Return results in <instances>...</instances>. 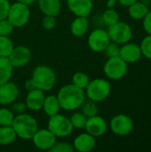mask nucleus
Instances as JSON below:
<instances>
[{"label":"nucleus","mask_w":151,"mask_h":152,"mask_svg":"<svg viewBox=\"0 0 151 152\" xmlns=\"http://www.w3.org/2000/svg\"><path fill=\"white\" fill-rule=\"evenodd\" d=\"M61 108L66 111H74L79 109L85 101V91L69 84L61 87L57 94Z\"/></svg>","instance_id":"f257e3e1"},{"label":"nucleus","mask_w":151,"mask_h":152,"mask_svg":"<svg viewBox=\"0 0 151 152\" xmlns=\"http://www.w3.org/2000/svg\"><path fill=\"white\" fill-rule=\"evenodd\" d=\"M12 127L15 131L17 137L26 141L31 140L36 132L38 130L36 119L26 112L14 117Z\"/></svg>","instance_id":"f03ea898"},{"label":"nucleus","mask_w":151,"mask_h":152,"mask_svg":"<svg viewBox=\"0 0 151 152\" xmlns=\"http://www.w3.org/2000/svg\"><path fill=\"white\" fill-rule=\"evenodd\" d=\"M31 78L36 88L42 90L43 92H49L54 87L57 76L51 67L46 65H39L34 69Z\"/></svg>","instance_id":"7ed1b4c3"},{"label":"nucleus","mask_w":151,"mask_h":152,"mask_svg":"<svg viewBox=\"0 0 151 152\" xmlns=\"http://www.w3.org/2000/svg\"><path fill=\"white\" fill-rule=\"evenodd\" d=\"M85 91V95L89 100H92L95 102H101L108 98L110 94L111 85L104 78H94L90 80Z\"/></svg>","instance_id":"20e7f679"},{"label":"nucleus","mask_w":151,"mask_h":152,"mask_svg":"<svg viewBox=\"0 0 151 152\" xmlns=\"http://www.w3.org/2000/svg\"><path fill=\"white\" fill-rule=\"evenodd\" d=\"M47 128L57 137L63 138L70 135L74 130V127L69 118L58 113L52 117H49L47 123Z\"/></svg>","instance_id":"39448f33"},{"label":"nucleus","mask_w":151,"mask_h":152,"mask_svg":"<svg viewBox=\"0 0 151 152\" xmlns=\"http://www.w3.org/2000/svg\"><path fill=\"white\" fill-rule=\"evenodd\" d=\"M29 18V6L18 1L11 4L7 19L12 22L14 28H21L25 26L28 22Z\"/></svg>","instance_id":"423d86ee"},{"label":"nucleus","mask_w":151,"mask_h":152,"mask_svg":"<svg viewBox=\"0 0 151 152\" xmlns=\"http://www.w3.org/2000/svg\"><path fill=\"white\" fill-rule=\"evenodd\" d=\"M128 70L127 63L121 57L108 58L104 64L103 71L106 77L112 80H118L123 78Z\"/></svg>","instance_id":"0eeeda50"},{"label":"nucleus","mask_w":151,"mask_h":152,"mask_svg":"<svg viewBox=\"0 0 151 152\" xmlns=\"http://www.w3.org/2000/svg\"><path fill=\"white\" fill-rule=\"evenodd\" d=\"M107 32L109 34L110 41L118 45L128 43L133 37V30L131 27L127 23L119 20L117 23L109 26Z\"/></svg>","instance_id":"6e6552de"},{"label":"nucleus","mask_w":151,"mask_h":152,"mask_svg":"<svg viewBox=\"0 0 151 152\" xmlns=\"http://www.w3.org/2000/svg\"><path fill=\"white\" fill-rule=\"evenodd\" d=\"M111 131L120 136L128 135L133 129V119L125 114H118L114 116L109 123Z\"/></svg>","instance_id":"1a4fd4ad"},{"label":"nucleus","mask_w":151,"mask_h":152,"mask_svg":"<svg viewBox=\"0 0 151 152\" xmlns=\"http://www.w3.org/2000/svg\"><path fill=\"white\" fill-rule=\"evenodd\" d=\"M109 42L110 38L107 30H104L102 28H96L93 30L89 34L87 39L89 48L95 53L103 52Z\"/></svg>","instance_id":"9d476101"},{"label":"nucleus","mask_w":151,"mask_h":152,"mask_svg":"<svg viewBox=\"0 0 151 152\" xmlns=\"http://www.w3.org/2000/svg\"><path fill=\"white\" fill-rule=\"evenodd\" d=\"M36 148L41 151H50L57 142V137L48 129H38L31 139Z\"/></svg>","instance_id":"9b49d317"},{"label":"nucleus","mask_w":151,"mask_h":152,"mask_svg":"<svg viewBox=\"0 0 151 152\" xmlns=\"http://www.w3.org/2000/svg\"><path fill=\"white\" fill-rule=\"evenodd\" d=\"M8 58L13 69L23 68L30 61L31 52L29 48L25 45L14 46Z\"/></svg>","instance_id":"f8f14e48"},{"label":"nucleus","mask_w":151,"mask_h":152,"mask_svg":"<svg viewBox=\"0 0 151 152\" xmlns=\"http://www.w3.org/2000/svg\"><path fill=\"white\" fill-rule=\"evenodd\" d=\"M85 129L88 134L96 138L102 136L107 132L108 124L102 117L95 115L93 117L87 118Z\"/></svg>","instance_id":"ddd939ff"},{"label":"nucleus","mask_w":151,"mask_h":152,"mask_svg":"<svg viewBox=\"0 0 151 152\" xmlns=\"http://www.w3.org/2000/svg\"><path fill=\"white\" fill-rule=\"evenodd\" d=\"M19 95V88L12 82H6L0 85V104L6 106L13 103Z\"/></svg>","instance_id":"4468645a"},{"label":"nucleus","mask_w":151,"mask_h":152,"mask_svg":"<svg viewBox=\"0 0 151 152\" xmlns=\"http://www.w3.org/2000/svg\"><path fill=\"white\" fill-rule=\"evenodd\" d=\"M67 5L74 15L81 17L90 15L93 8L92 0H67Z\"/></svg>","instance_id":"2eb2a0df"},{"label":"nucleus","mask_w":151,"mask_h":152,"mask_svg":"<svg viewBox=\"0 0 151 152\" xmlns=\"http://www.w3.org/2000/svg\"><path fill=\"white\" fill-rule=\"evenodd\" d=\"M142 51L140 45L134 43H125L120 47L119 57L126 63H134L142 58Z\"/></svg>","instance_id":"dca6fc26"},{"label":"nucleus","mask_w":151,"mask_h":152,"mask_svg":"<svg viewBox=\"0 0 151 152\" xmlns=\"http://www.w3.org/2000/svg\"><path fill=\"white\" fill-rule=\"evenodd\" d=\"M45 95L44 92L35 88L31 91H28L25 99V103L27 105L28 110L31 111H39L43 108L44 101Z\"/></svg>","instance_id":"f3484780"},{"label":"nucleus","mask_w":151,"mask_h":152,"mask_svg":"<svg viewBox=\"0 0 151 152\" xmlns=\"http://www.w3.org/2000/svg\"><path fill=\"white\" fill-rule=\"evenodd\" d=\"M72 145L76 151L90 152L94 149L96 145L95 137L87 132L80 134L74 139Z\"/></svg>","instance_id":"a211bd4d"},{"label":"nucleus","mask_w":151,"mask_h":152,"mask_svg":"<svg viewBox=\"0 0 151 152\" xmlns=\"http://www.w3.org/2000/svg\"><path fill=\"white\" fill-rule=\"evenodd\" d=\"M38 7L44 15L57 16L61 10V0H37Z\"/></svg>","instance_id":"6ab92c4d"},{"label":"nucleus","mask_w":151,"mask_h":152,"mask_svg":"<svg viewBox=\"0 0 151 152\" xmlns=\"http://www.w3.org/2000/svg\"><path fill=\"white\" fill-rule=\"evenodd\" d=\"M42 110H44V114L47 115L48 117H52L53 115L60 113L61 108L57 95L51 94L45 96Z\"/></svg>","instance_id":"aec40b11"},{"label":"nucleus","mask_w":151,"mask_h":152,"mask_svg":"<svg viewBox=\"0 0 151 152\" xmlns=\"http://www.w3.org/2000/svg\"><path fill=\"white\" fill-rule=\"evenodd\" d=\"M89 28V20L87 17L77 16L70 24V32L75 37H82L86 34Z\"/></svg>","instance_id":"412c9836"},{"label":"nucleus","mask_w":151,"mask_h":152,"mask_svg":"<svg viewBox=\"0 0 151 152\" xmlns=\"http://www.w3.org/2000/svg\"><path fill=\"white\" fill-rule=\"evenodd\" d=\"M13 71V67L8 57L0 56V85L10 81Z\"/></svg>","instance_id":"4be33fe9"},{"label":"nucleus","mask_w":151,"mask_h":152,"mask_svg":"<svg viewBox=\"0 0 151 152\" xmlns=\"http://www.w3.org/2000/svg\"><path fill=\"white\" fill-rule=\"evenodd\" d=\"M149 5L144 4L141 1H137L132 5L129 6L128 13L132 19L134 20H142L146 14L149 12Z\"/></svg>","instance_id":"5701e85b"},{"label":"nucleus","mask_w":151,"mask_h":152,"mask_svg":"<svg viewBox=\"0 0 151 152\" xmlns=\"http://www.w3.org/2000/svg\"><path fill=\"white\" fill-rule=\"evenodd\" d=\"M16 138L17 135L12 126H0V145H9L12 143L16 140Z\"/></svg>","instance_id":"b1692460"},{"label":"nucleus","mask_w":151,"mask_h":152,"mask_svg":"<svg viewBox=\"0 0 151 152\" xmlns=\"http://www.w3.org/2000/svg\"><path fill=\"white\" fill-rule=\"evenodd\" d=\"M13 48H14V45L9 37L0 36V56L1 57H9Z\"/></svg>","instance_id":"393cba45"},{"label":"nucleus","mask_w":151,"mask_h":152,"mask_svg":"<svg viewBox=\"0 0 151 152\" xmlns=\"http://www.w3.org/2000/svg\"><path fill=\"white\" fill-rule=\"evenodd\" d=\"M89 82H90V78L87 76V74H85V72H82V71H78L73 75L71 84H73L77 87H79L83 90H85Z\"/></svg>","instance_id":"a878e982"},{"label":"nucleus","mask_w":151,"mask_h":152,"mask_svg":"<svg viewBox=\"0 0 151 152\" xmlns=\"http://www.w3.org/2000/svg\"><path fill=\"white\" fill-rule=\"evenodd\" d=\"M14 113L12 110H8L4 107H0V126H12L14 119Z\"/></svg>","instance_id":"bb28decb"},{"label":"nucleus","mask_w":151,"mask_h":152,"mask_svg":"<svg viewBox=\"0 0 151 152\" xmlns=\"http://www.w3.org/2000/svg\"><path fill=\"white\" fill-rule=\"evenodd\" d=\"M102 20L106 26H111L119 20V14L114 8H108L102 14Z\"/></svg>","instance_id":"cd10ccee"},{"label":"nucleus","mask_w":151,"mask_h":152,"mask_svg":"<svg viewBox=\"0 0 151 152\" xmlns=\"http://www.w3.org/2000/svg\"><path fill=\"white\" fill-rule=\"evenodd\" d=\"M80 108H82V113L85 114L87 118L98 115V106L96 102L92 100L88 99V101H85Z\"/></svg>","instance_id":"c85d7f7f"},{"label":"nucleus","mask_w":151,"mask_h":152,"mask_svg":"<svg viewBox=\"0 0 151 152\" xmlns=\"http://www.w3.org/2000/svg\"><path fill=\"white\" fill-rule=\"evenodd\" d=\"M69 120L73 126L74 128L77 129H83L85 126L87 117L83 114L82 112H74L71 117L69 118Z\"/></svg>","instance_id":"c756f323"},{"label":"nucleus","mask_w":151,"mask_h":152,"mask_svg":"<svg viewBox=\"0 0 151 152\" xmlns=\"http://www.w3.org/2000/svg\"><path fill=\"white\" fill-rule=\"evenodd\" d=\"M142 54L147 59L151 60V35L145 37L140 45Z\"/></svg>","instance_id":"7c9ffc66"},{"label":"nucleus","mask_w":151,"mask_h":152,"mask_svg":"<svg viewBox=\"0 0 151 152\" xmlns=\"http://www.w3.org/2000/svg\"><path fill=\"white\" fill-rule=\"evenodd\" d=\"M14 27L12 22L6 18L0 20V36L9 37L14 30Z\"/></svg>","instance_id":"2f4dec72"},{"label":"nucleus","mask_w":151,"mask_h":152,"mask_svg":"<svg viewBox=\"0 0 151 152\" xmlns=\"http://www.w3.org/2000/svg\"><path fill=\"white\" fill-rule=\"evenodd\" d=\"M50 152H74V147L72 144L66 142H57L53 146V148L49 151Z\"/></svg>","instance_id":"473e14b6"},{"label":"nucleus","mask_w":151,"mask_h":152,"mask_svg":"<svg viewBox=\"0 0 151 152\" xmlns=\"http://www.w3.org/2000/svg\"><path fill=\"white\" fill-rule=\"evenodd\" d=\"M103 52L105 53V55L108 58L118 57L119 53H120V47L118 46V44L110 41L109 44L107 45V47L105 48V50Z\"/></svg>","instance_id":"72a5a7b5"},{"label":"nucleus","mask_w":151,"mask_h":152,"mask_svg":"<svg viewBox=\"0 0 151 152\" xmlns=\"http://www.w3.org/2000/svg\"><path fill=\"white\" fill-rule=\"evenodd\" d=\"M57 24V20L55 16L51 15H44V17L42 20V26L44 28L47 30H52L55 28Z\"/></svg>","instance_id":"f704fd0d"},{"label":"nucleus","mask_w":151,"mask_h":152,"mask_svg":"<svg viewBox=\"0 0 151 152\" xmlns=\"http://www.w3.org/2000/svg\"><path fill=\"white\" fill-rule=\"evenodd\" d=\"M10 7L11 4L9 0H0V20L7 18Z\"/></svg>","instance_id":"c9c22d12"},{"label":"nucleus","mask_w":151,"mask_h":152,"mask_svg":"<svg viewBox=\"0 0 151 152\" xmlns=\"http://www.w3.org/2000/svg\"><path fill=\"white\" fill-rule=\"evenodd\" d=\"M28 110L27 105L25 102H14L12 106V111L14 113V115H19L25 113L26 110Z\"/></svg>","instance_id":"e433bc0d"},{"label":"nucleus","mask_w":151,"mask_h":152,"mask_svg":"<svg viewBox=\"0 0 151 152\" xmlns=\"http://www.w3.org/2000/svg\"><path fill=\"white\" fill-rule=\"evenodd\" d=\"M142 20L144 30L146 31V33H148V35H151V11H149V12Z\"/></svg>","instance_id":"4c0bfd02"},{"label":"nucleus","mask_w":151,"mask_h":152,"mask_svg":"<svg viewBox=\"0 0 151 152\" xmlns=\"http://www.w3.org/2000/svg\"><path fill=\"white\" fill-rule=\"evenodd\" d=\"M24 87H25V89H26L28 92V91H31V90H33V89H35V88H36L35 84H34V82H33L32 78H29V79L26 80L25 85H24Z\"/></svg>","instance_id":"58836bf2"},{"label":"nucleus","mask_w":151,"mask_h":152,"mask_svg":"<svg viewBox=\"0 0 151 152\" xmlns=\"http://www.w3.org/2000/svg\"><path fill=\"white\" fill-rule=\"evenodd\" d=\"M138 0H117V2L123 5V6H127L129 7L130 5H132L133 4H134L135 2H137Z\"/></svg>","instance_id":"ea45409f"},{"label":"nucleus","mask_w":151,"mask_h":152,"mask_svg":"<svg viewBox=\"0 0 151 152\" xmlns=\"http://www.w3.org/2000/svg\"><path fill=\"white\" fill-rule=\"evenodd\" d=\"M17 1L22 3V4H24L28 5V6H30V5L34 4L37 0H17Z\"/></svg>","instance_id":"a19ab883"},{"label":"nucleus","mask_w":151,"mask_h":152,"mask_svg":"<svg viewBox=\"0 0 151 152\" xmlns=\"http://www.w3.org/2000/svg\"><path fill=\"white\" fill-rule=\"evenodd\" d=\"M117 0H108L107 1V8H114L117 5Z\"/></svg>","instance_id":"79ce46f5"},{"label":"nucleus","mask_w":151,"mask_h":152,"mask_svg":"<svg viewBox=\"0 0 151 152\" xmlns=\"http://www.w3.org/2000/svg\"><path fill=\"white\" fill-rule=\"evenodd\" d=\"M141 2L142 3H143L144 4H146V5H149L150 4L151 0H141Z\"/></svg>","instance_id":"37998d69"},{"label":"nucleus","mask_w":151,"mask_h":152,"mask_svg":"<svg viewBox=\"0 0 151 152\" xmlns=\"http://www.w3.org/2000/svg\"><path fill=\"white\" fill-rule=\"evenodd\" d=\"M0 106H1V104H0Z\"/></svg>","instance_id":"c03bdc74"}]
</instances>
